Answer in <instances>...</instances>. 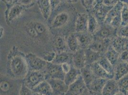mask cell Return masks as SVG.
<instances>
[{"mask_svg":"<svg viewBox=\"0 0 128 95\" xmlns=\"http://www.w3.org/2000/svg\"><path fill=\"white\" fill-rule=\"evenodd\" d=\"M7 71L16 79H24L29 71L26 54L16 47H13L8 53L7 61Z\"/></svg>","mask_w":128,"mask_h":95,"instance_id":"1","label":"cell"},{"mask_svg":"<svg viewBox=\"0 0 128 95\" xmlns=\"http://www.w3.org/2000/svg\"><path fill=\"white\" fill-rule=\"evenodd\" d=\"M123 6V3L119 1L109 11L104 23L110 24L114 28L118 29L122 26L121 13Z\"/></svg>","mask_w":128,"mask_h":95,"instance_id":"2","label":"cell"},{"mask_svg":"<svg viewBox=\"0 0 128 95\" xmlns=\"http://www.w3.org/2000/svg\"><path fill=\"white\" fill-rule=\"evenodd\" d=\"M43 71L45 75L46 80L50 79H62L64 80L65 73L62 70L61 65L48 62Z\"/></svg>","mask_w":128,"mask_h":95,"instance_id":"3","label":"cell"},{"mask_svg":"<svg viewBox=\"0 0 128 95\" xmlns=\"http://www.w3.org/2000/svg\"><path fill=\"white\" fill-rule=\"evenodd\" d=\"M44 80H46V78L43 71L29 70L26 76L24 79L23 82L32 90Z\"/></svg>","mask_w":128,"mask_h":95,"instance_id":"4","label":"cell"},{"mask_svg":"<svg viewBox=\"0 0 128 95\" xmlns=\"http://www.w3.org/2000/svg\"><path fill=\"white\" fill-rule=\"evenodd\" d=\"M26 58L29 70L43 71L48 63L43 58L38 57L34 53L26 54Z\"/></svg>","mask_w":128,"mask_h":95,"instance_id":"5","label":"cell"},{"mask_svg":"<svg viewBox=\"0 0 128 95\" xmlns=\"http://www.w3.org/2000/svg\"><path fill=\"white\" fill-rule=\"evenodd\" d=\"M113 7L107 6L103 3L102 0H96L92 13L96 17L100 24L103 23L106 18L108 13Z\"/></svg>","mask_w":128,"mask_h":95,"instance_id":"6","label":"cell"},{"mask_svg":"<svg viewBox=\"0 0 128 95\" xmlns=\"http://www.w3.org/2000/svg\"><path fill=\"white\" fill-rule=\"evenodd\" d=\"M118 29L112 27L110 24L103 23L100 24L98 31L94 35V37L104 39L112 40L117 35Z\"/></svg>","mask_w":128,"mask_h":95,"instance_id":"7","label":"cell"},{"mask_svg":"<svg viewBox=\"0 0 128 95\" xmlns=\"http://www.w3.org/2000/svg\"><path fill=\"white\" fill-rule=\"evenodd\" d=\"M25 8L24 6L17 2L8 6L6 11V21L7 24H10L12 21L20 16Z\"/></svg>","mask_w":128,"mask_h":95,"instance_id":"8","label":"cell"},{"mask_svg":"<svg viewBox=\"0 0 128 95\" xmlns=\"http://www.w3.org/2000/svg\"><path fill=\"white\" fill-rule=\"evenodd\" d=\"M111 41L110 39H104L94 37L93 42L88 48L104 55L111 45Z\"/></svg>","mask_w":128,"mask_h":95,"instance_id":"9","label":"cell"},{"mask_svg":"<svg viewBox=\"0 0 128 95\" xmlns=\"http://www.w3.org/2000/svg\"><path fill=\"white\" fill-rule=\"evenodd\" d=\"M52 89L53 95H66L69 86L66 84L64 80L50 79L48 80Z\"/></svg>","mask_w":128,"mask_h":95,"instance_id":"10","label":"cell"},{"mask_svg":"<svg viewBox=\"0 0 128 95\" xmlns=\"http://www.w3.org/2000/svg\"><path fill=\"white\" fill-rule=\"evenodd\" d=\"M87 89L85 81L80 75L75 82L70 85L66 95H80Z\"/></svg>","mask_w":128,"mask_h":95,"instance_id":"11","label":"cell"},{"mask_svg":"<svg viewBox=\"0 0 128 95\" xmlns=\"http://www.w3.org/2000/svg\"><path fill=\"white\" fill-rule=\"evenodd\" d=\"M85 49L80 48L73 53L72 57V65L76 69H81L86 65Z\"/></svg>","mask_w":128,"mask_h":95,"instance_id":"12","label":"cell"},{"mask_svg":"<svg viewBox=\"0 0 128 95\" xmlns=\"http://www.w3.org/2000/svg\"><path fill=\"white\" fill-rule=\"evenodd\" d=\"M70 20V15L66 12H61L54 17L51 23V27L54 29L61 28L68 24Z\"/></svg>","mask_w":128,"mask_h":95,"instance_id":"13","label":"cell"},{"mask_svg":"<svg viewBox=\"0 0 128 95\" xmlns=\"http://www.w3.org/2000/svg\"><path fill=\"white\" fill-rule=\"evenodd\" d=\"M107 80L100 78L94 79L87 88L92 95H102V90Z\"/></svg>","mask_w":128,"mask_h":95,"instance_id":"14","label":"cell"},{"mask_svg":"<svg viewBox=\"0 0 128 95\" xmlns=\"http://www.w3.org/2000/svg\"><path fill=\"white\" fill-rule=\"evenodd\" d=\"M88 13H80L77 16L75 22L76 33L88 31Z\"/></svg>","mask_w":128,"mask_h":95,"instance_id":"15","label":"cell"},{"mask_svg":"<svg viewBox=\"0 0 128 95\" xmlns=\"http://www.w3.org/2000/svg\"><path fill=\"white\" fill-rule=\"evenodd\" d=\"M76 34L79 42L80 48L84 49L88 48L94 40V35L88 31L76 33Z\"/></svg>","mask_w":128,"mask_h":95,"instance_id":"16","label":"cell"},{"mask_svg":"<svg viewBox=\"0 0 128 95\" xmlns=\"http://www.w3.org/2000/svg\"><path fill=\"white\" fill-rule=\"evenodd\" d=\"M90 67L93 74L96 78H100L106 80L114 79V75L110 74L107 72L98 62L91 64Z\"/></svg>","mask_w":128,"mask_h":95,"instance_id":"17","label":"cell"},{"mask_svg":"<svg viewBox=\"0 0 128 95\" xmlns=\"http://www.w3.org/2000/svg\"><path fill=\"white\" fill-rule=\"evenodd\" d=\"M120 92L117 81L114 79H108L104 86L102 95H115Z\"/></svg>","mask_w":128,"mask_h":95,"instance_id":"18","label":"cell"},{"mask_svg":"<svg viewBox=\"0 0 128 95\" xmlns=\"http://www.w3.org/2000/svg\"><path fill=\"white\" fill-rule=\"evenodd\" d=\"M128 45V39L117 35L111 41V46L118 53H121Z\"/></svg>","mask_w":128,"mask_h":95,"instance_id":"19","label":"cell"},{"mask_svg":"<svg viewBox=\"0 0 128 95\" xmlns=\"http://www.w3.org/2000/svg\"><path fill=\"white\" fill-rule=\"evenodd\" d=\"M128 74V63L120 60L115 66L114 79L118 81Z\"/></svg>","mask_w":128,"mask_h":95,"instance_id":"20","label":"cell"},{"mask_svg":"<svg viewBox=\"0 0 128 95\" xmlns=\"http://www.w3.org/2000/svg\"><path fill=\"white\" fill-rule=\"evenodd\" d=\"M53 47L56 53L68 51L66 44V40L62 35H58L54 37L53 41Z\"/></svg>","mask_w":128,"mask_h":95,"instance_id":"21","label":"cell"},{"mask_svg":"<svg viewBox=\"0 0 128 95\" xmlns=\"http://www.w3.org/2000/svg\"><path fill=\"white\" fill-rule=\"evenodd\" d=\"M38 4L44 18L48 20L52 12L50 0H38Z\"/></svg>","mask_w":128,"mask_h":95,"instance_id":"22","label":"cell"},{"mask_svg":"<svg viewBox=\"0 0 128 95\" xmlns=\"http://www.w3.org/2000/svg\"><path fill=\"white\" fill-rule=\"evenodd\" d=\"M73 55V53L68 51L56 53V56L52 63L59 65L68 63L72 65Z\"/></svg>","mask_w":128,"mask_h":95,"instance_id":"23","label":"cell"},{"mask_svg":"<svg viewBox=\"0 0 128 95\" xmlns=\"http://www.w3.org/2000/svg\"><path fill=\"white\" fill-rule=\"evenodd\" d=\"M66 44L68 51L72 53H75L81 48L76 33H71L68 36Z\"/></svg>","mask_w":128,"mask_h":95,"instance_id":"24","label":"cell"},{"mask_svg":"<svg viewBox=\"0 0 128 95\" xmlns=\"http://www.w3.org/2000/svg\"><path fill=\"white\" fill-rule=\"evenodd\" d=\"M80 72L81 76L85 81L86 87L96 78L91 69L90 65H86L84 68L80 69Z\"/></svg>","mask_w":128,"mask_h":95,"instance_id":"25","label":"cell"},{"mask_svg":"<svg viewBox=\"0 0 128 95\" xmlns=\"http://www.w3.org/2000/svg\"><path fill=\"white\" fill-rule=\"evenodd\" d=\"M85 52L86 58V64L89 65L97 62L100 60V59L102 58V56L104 55L90 48L85 49Z\"/></svg>","mask_w":128,"mask_h":95,"instance_id":"26","label":"cell"},{"mask_svg":"<svg viewBox=\"0 0 128 95\" xmlns=\"http://www.w3.org/2000/svg\"><path fill=\"white\" fill-rule=\"evenodd\" d=\"M32 91L34 93L43 95H53L51 87L48 81L44 80L35 87Z\"/></svg>","mask_w":128,"mask_h":95,"instance_id":"27","label":"cell"},{"mask_svg":"<svg viewBox=\"0 0 128 95\" xmlns=\"http://www.w3.org/2000/svg\"><path fill=\"white\" fill-rule=\"evenodd\" d=\"M81 75L80 69H76L72 65L70 71L65 74L64 81L65 83L70 86Z\"/></svg>","mask_w":128,"mask_h":95,"instance_id":"28","label":"cell"},{"mask_svg":"<svg viewBox=\"0 0 128 95\" xmlns=\"http://www.w3.org/2000/svg\"><path fill=\"white\" fill-rule=\"evenodd\" d=\"M88 13V31L92 35H94L99 29L100 24L98 21L96 17L92 13Z\"/></svg>","mask_w":128,"mask_h":95,"instance_id":"29","label":"cell"},{"mask_svg":"<svg viewBox=\"0 0 128 95\" xmlns=\"http://www.w3.org/2000/svg\"><path fill=\"white\" fill-rule=\"evenodd\" d=\"M104 56L114 66H115L120 60V53H118L113 48L111 45L108 48L107 52L104 54Z\"/></svg>","mask_w":128,"mask_h":95,"instance_id":"30","label":"cell"},{"mask_svg":"<svg viewBox=\"0 0 128 95\" xmlns=\"http://www.w3.org/2000/svg\"><path fill=\"white\" fill-rule=\"evenodd\" d=\"M97 62L109 73L114 75L115 66L113 65L104 55L102 56Z\"/></svg>","mask_w":128,"mask_h":95,"instance_id":"31","label":"cell"},{"mask_svg":"<svg viewBox=\"0 0 128 95\" xmlns=\"http://www.w3.org/2000/svg\"><path fill=\"white\" fill-rule=\"evenodd\" d=\"M120 91L126 95L128 92V74L118 80Z\"/></svg>","mask_w":128,"mask_h":95,"instance_id":"32","label":"cell"},{"mask_svg":"<svg viewBox=\"0 0 128 95\" xmlns=\"http://www.w3.org/2000/svg\"><path fill=\"white\" fill-rule=\"evenodd\" d=\"M31 23L40 37L46 34L47 29L46 26L42 23L38 21H32Z\"/></svg>","mask_w":128,"mask_h":95,"instance_id":"33","label":"cell"},{"mask_svg":"<svg viewBox=\"0 0 128 95\" xmlns=\"http://www.w3.org/2000/svg\"><path fill=\"white\" fill-rule=\"evenodd\" d=\"M25 28L26 32L30 37L32 38H38L40 37L34 28L32 26L31 22H29L26 25Z\"/></svg>","mask_w":128,"mask_h":95,"instance_id":"34","label":"cell"},{"mask_svg":"<svg viewBox=\"0 0 128 95\" xmlns=\"http://www.w3.org/2000/svg\"><path fill=\"white\" fill-rule=\"evenodd\" d=\"M121 17L122 26L128 24V6L124 3H123V6L122 10Z\"/></svg>","mask_w":128,"mask_h":95,"instance_id":"35","label":"cell"},{"mask_svg":"<svg viewBox=\"0 0 128 95\" xmlns=\"http://www.w3.org/2000/svg\"><path fill=\"white\" fill-rule=\"evenodd\" d=\"M96 0H81V3L88 13H90L96 3Z\"/></svg>","mask_w":128,"mask_h":95,"instance_id":"36","label":"cell"},{"mask_svg":"<svg viewBox=\"0 0 128 95\" xmlns=\"http://www.w3.org/2000/svg\"><path fill=\"white\" fill-rule=\"evenodd\" d=\"M19 95H34V92L32 90L22 82L19 90Z\"/></svg>","mask_w":128,"mask_h":95,"instance_id":"37","label":"cell"},{"mask_svg":"<svg viewBox=\"0 0 128 95\" xmlns=\"http://www.w3.org/2000/svg\"><path fill=\"white\" fill-rule=\"evenodd\" d=\"M56 55V53L55 51H48L44 53L42 58L47 62H52Z\"/></svg>","mask_w":128,"mask_h":95,"instance_id":"38","label":"cell"},{"mask_svg":"<svg viewBox=\"0 0 128 95\" xmlns=\"http://www.w3.org/2000/svg\"><path fill=\"white\" fill-rule=\"evenodd\" d=\"M117 35L128 39V24L122 26L118 28Z\"/></svg>","mask_w":128,"mask_h":95,"instance_id":"39","label":"cell"},{"mask_svg":"<svg viewBox=\"0 0 128 95\" xmlns=\"http://www.w3.org/2000/svg\"><path fill=\"white\" fill-rule=\"evenodd\" d=\"M120 60L128 63V45L126 49L120 53Z\"/></svg>","mask_w":128,"mask_h":95,"instance_id":"40","label":"cell"},{"mask_svg":"<svg viewBox=\"0 0 128 95\" xmlns=\"http://www.w3.org/2000/svg\"><path fill=\"white\" fill-rule=\"evenodd\" d=\"M120 0H102L103 3L107 6L113 7L117 4Z\"/></svg>","mask_w":128,"mask_h":95,"instance_id":"41","label":"cell"},{"mask_svg":"<svg viewBox=\"0 0 128 95\" xmlns=\"http://www.w3.org/2000/svg\"><path fill=\"white\" fill-rule=\"evenodd\" d=\"M72 65V64L68 63H65L61 65L62 69L65 74L70 71V69L71 68Z\"/></svg>","mask_w":128,"mask_h":95,"instance_id":"42","label":"cell"},{"mask_svg":"<svg viewBox=\"0 0 128 95\" xmlns=\"http://www.w3.org/2000/svg\"><path fill=\"white\" fill-rule=\"evenodd\" d=\"M33 0H17V2L26 7L28 6L31 5L33 2Z\"/></svg>","mask_w":128,"mask_h":95,"instance_id":"43","label":"cell"},{"mask_svg":"<svg viewBox=\"0 0 128 95\" xmlns=\"http://www.w3.org/2000/svg\"><path fill=\"white\" fill-rule=\"evenodd\" d=\"M50 2L51 3V8L52 11H53L59 5L60 2H61V0H50Z\"/></svg>","mask_w":128,"mask_h":95,"instance_id":"44","label":"cell"},{"mask_svg":"<svg viewBox=\"0 0 128 95\" xmlns=\"http://www.w3.org/2000/svg\"><path fill=\"white\" fill-rule=\"evenodd\" d=\"M4 1L8 6H10L17 3V0H3Z\"/></svg>","mask_w":128,"mask_h":95,"instance_id":"45","label":"cell"},{"mask_svg":"<svg viewBox=\"0 0 128 95\" xmlns=\"http://www.w3.org/2000/svg\"><path fill=\"white\" fill-rule=\"evenodd\" d=\"M0 39H1L4 36V29L2 26H0Z\"/></svg>","mask_w":128,"mask_h":95,"instance_id":"46","label":"cell"},{"mask_svg":"<svg viewBox=\"0 0 128 95\" xmlns=\"http://www.w3.org/2000/svg\"><path fill=\"white\" fill-rule=\"evenodd\" d=\"M80 95H92L90 94V91H89V90H88V88H87V89L85 91L83 92V93H82V94H81Z\"/></svg>","mask_w":128,"mask_h":95,"instance_id":"47","label":"cell"},{"mask_svg":"<svg viewBox=\"0 0 128 95\" xmlns=\"http://www.w3.org/2000/svg\"><path fill=\"white\" fill-rule=\"evenodd\" d=\"M61 0V1L66 2V3H72L71 0Z\"/></svg>","mask_w":128,"mask_h":95,"instance_id":"48","label":"cell"},{"mask_svg":"<svg viewBox=\"0 0 128 95\" xmlns=\"http://www.w3.org/2000/svg\"><path fill=\"white\" fill-rule=\"evenodd\" d=\"M120 1H122V3L126 4L128 6V0H120Z\"/></svg>","mask_w":128,"mask_h":95,"instance_id":"49","label":"cell"},{"mask_svg":"<svg viewBox=\"0 0 128 95\" xmlns=\"http://www.w3.org/2000/svg\"><path fill=\"white\" fill-rule=\"evenodd\" d=\"M72 3H76V2H78V0H71Z\"/></svg>","mask_w":128,"mask_h":95,"instance_id":"50","label":"cell"},{"mask_svg":"<svg viewBox=\"0 0 128 95\" xmlns=\"http://www.w3.org/2000/svg\"><path fill=\"white\" fill-rule=\"evenodd\" d=\"M124 95L123 93H122V92H118V93H117L116 95Z\"/></svg>","mask_w":128,"mask_h":95,"instance_id":"51","label":"cell"},{"mask_svg":"<svg viewBox=\"0 0 128 95\" xmlns=\"http://www.w3.org/2000/svg\"><path fill=\"white\" fill-rule=\"evenodd\" d=\"M34 95H41V94H38V93H34Z\"/></svg>","mask_w":128,"mask_h":95,"instance_id":"52","label":"cell"},{"mask_svg":"<svg viewBox=\"0 0 128 95\" xmlns=\"http://www.w3.org/2000/svg\"><path fill=\"white\" fill-rule=\"evenodd\" d=\"M126 95H128V92H127V94H126Z\"/></svg>","mask_w":128,"mask_h":95,"instance_id":"53","label":"cell"}]
</instances>
